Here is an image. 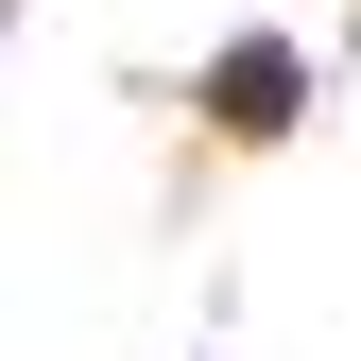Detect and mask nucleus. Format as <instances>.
Instances as JSON below:
<instances>
[{
    "instance_id": "obj_1",
    "label": "nucleus",
    "mask_w": 361,
    "mask_h": 361,
    "mask_svg": "<svg viewBox=\"0 0 361 361\" xmlns=\"http://www.w3.org/2000/svg\"><path fill=\"white\" fill-rule=\"evenodd\" d=\"M207 121H224V138H293V121H310V52H293V35H224V52H207Z\"/></svg>"
}]
</instances>
